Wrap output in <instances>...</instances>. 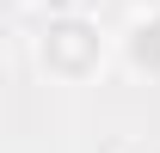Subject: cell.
<instances>
[{"mask_svg":"<svg viewBox=\"0 0 160 153\" xmlns=\"http://www.w3.org/2000/svg\"><path fill=\"white\" fill-rule=\"evenodd\" d=\"M123 61L136 74H160V12H142L129 31H123Z\"/></svg>","mask_w":160,"mask_h":153,"instance_id":"cell-2","label":"cell"},{"mask_svg":"<svg viewBox=\"0 0 160 153\" xmlns=\"http://www.w3.org/2000/svg\"><path fill=\"white\" fill-rule=\"evenodd\" d=\"M105 55H111V43H105L99 19H86L80 6L49 12L43 31H37V61H43V74L62 80V86H86L105 67Z\"/></svg>","mask_w":160,"mask_h":153,"instance_id":"cell-1","label":"cell"}]
</instances>
